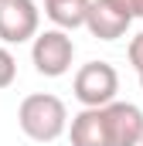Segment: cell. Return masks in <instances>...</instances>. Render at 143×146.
I'll return each instance as SVG.
<instances>
[{"instance_id": "obj_12", "label": "cell", "mask_w": 143, "mask_h": 146, "mask_svg": "<svg viewBox=\"0 0 143 146\" xmlns=\"http://www.w3.org/2000/svg\"><path fill=\"white\" fill-rule=\"evenodd\" d=\"M140 85H143V75H140Z\"/></svg>"}, {"instance_id": "obj_8", "label": "cell", "mask_w": 143, "mask_h": 146, "mask_svg": "<svg viewBox=\"0 0 143 146\" xmlns=\"http://www.w3.org/2000/svg\"><path fill=\"white\" fill-rule=\"evenodd\" d=\"M89 7H92V0H44V14H48L51 24L61 27V31L85 27Z\"/></svg>"}, {"instance_id": "obj_10", "label": "cell", "mask_w": 143, "mask_h": 146, "mask_svg": "<svg viewBox=\"0 0 143 146\" xmlns=\"http://www.w3.org/2000/svg\"><path fill=\"white\" fill-rule=\"evenodd\" d=\"M126 54H130V65L136 68V75H143V31L130 41V51Z\"/></svg>"}, {"instance_id": "obj_1", "label": "cell", "mask_w": 143, "mask_h": 146, "mask_svg": "<svg viewBox=\"0 0 143 146\" xmlns=\"http://www.w3.org/2000/svg\"><path fill=\"white\" fill-rule=\"evenodd\" d=\"M17 126L27 139L34 143H55L68 129V109L58 95L51 92H34L21 102L17 109Z\"/></svg>"}, {"instance_id": "obj_14", "label": "cell", "mask_w": 143, "mask_h": 146, "mask_svg": "<svg viewBox=\"0 0 143 146\" xmlns=\"http://www.w3.org/2000/svg\"><path fill=\"white\" fill-rule=\"evenodd\" d=\"M140 146H143V143H140Z\"/></svg>"}, {"instance_id": "obj_6", "label": "cell", "mask_w": 143, "mask_h": 146, "mask_svg": "<svg viewBox=\"0 0 143 146\" xmlns=\"http://www.w3.org/2000/svg\"><path fill=\"white\" fill-rule=\"evenodd\" d=\"M109 143L112 146H140L143 143V109L133 102H109L106 109Z\"/></svg>"}, {"instance_id": "obj_11", "label": "cell", "mask_w": 143, "mask_h": 146, "mask_svg": "<svg viewBox=\"0 0 143 146\" xmlns=\"http://www.w3.org/2000/svg\"><path fill=\"white\" fill-rule=\"evenodd\" d=\"M136 3V17H143V0H133Z\"/></svg>"}, {"instance_id": "obj_7", "label": "cell", "mask_w": 143, "mask_h": 146, "mask_svg": "<svg viewBox=\"0 0 143 146\" xmlns=\"http://www.w3.org/2000/svg\"><path fill=\"white\" fill-rule=\"evenodd\" d=\"M68 139H72V146H112L109 143L106 112L102 109H82L75 119H72Z\"/></svg>"}, {"instance_id": "obj_2", "label": "cell", "mask_w": 143, "mask_h": 146, "mask_svg": "<svg viewBox=\"0 0 143 146\" xmlns=\"http://www.w3.org/2000/svg\"><path fill=\"white\" fill-rule=\"evenodd\" d=\"M72 92H75V99H78L85 109H106L109 102H116L119 72H116L109 61H85V65L75 72Z\"/></svg>"}, {"instance_id": "obj_4", "label": "cell", "mask_w": 143, "mask_h": 146, "mask_svg": "<svg viewBox=\"0 0 143 146\" xmlns=\"http://www.w3.org/2000/svg\"><path fill=\"white\" fill-rule=\"evenodd\" d=\"M133 17H136V3L133 0H92L85 27L99 41H116V37H123L130 31Z\"/></svg>"}, {"instance_id": "obj_5", "label": "cell", "mask_w": 143, "mask_h": 146, "mask_svg": "<svg viewBox=\"0 0 143 146\" xmlns=\"http://www.w3.org/2000/svg\"><path fill=\"white\" fill-rule=\"evenodd\" d=\"M37 27H41V10L34 0H3L0 3V41L3 44L34 41Z\"/></svg>"}, {"instance_id": "obj_9", "label": "cell", "mask_w": 143, "mask_h": 146, "mask_svg": "<svg viewBox=\"0 0 143 146\" xmlns=\"http://www.w3.org/2000/svg\"><path fill=\"white\" fill-rule=\"evenodd\" d=\"M14 78H17V61L7 48H0V88H10Z\"/></svg>"}, {"instance_id": "obj_13", "label": "cell", "mask_w": 143, "mask_h": 146, "mask_svg": "<svg viewBox=\"0 0 143 146\" xmlns=\"http://www.w3.org/2000/svg\"><path fill=\"white\" fill-rule=\"evenodd\" d=\"M0 3H3V0H0Z\"/></svg>"}, {"instance_id": "obj_3", "label": "cell", "mask_w": 143, "mask_h": 146, "mask_svg": "<svg viewBox=\"0 0 143 146\" xmlns=\"http://www.w3.org/2000/svg\"><path fill=\"white\" fill-rule=\"evenodd\" d=\"M72 58H75V41L61 27L41 31L31 44V61H34L37 75H44V78H61L72 68Z\"/></svg>"}]
</instances>
